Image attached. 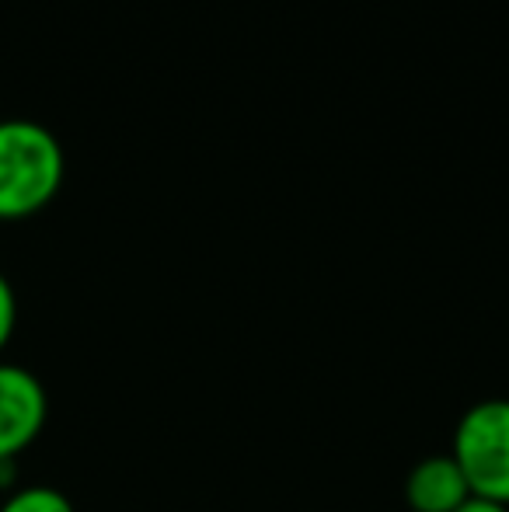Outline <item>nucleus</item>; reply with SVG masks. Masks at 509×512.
<instances>
[{
    "label": "nucleus",
    "mask_w": 509,
    "mask_h": 512,
    "mask_svg": "<svg viewBox=\"0 0 509 512\" xmlns=\"http://www.w3.org/2000/svg\"><path fill=\"white\" fill-rule=\"evenodd\" d=\"M67 157L53 129L32 119L0 122V223L28 220L60 196Z\"/></svg>",
    "instance_id": "nucleus-1"
},
{
    "label": "nucleus",
    "mask_w": 509,
    "mask_h": 512,
    "mask_svg": "<svg viewBox=\"0 0 509 512\" xmlns=\"http://www.w3.org/2000/svg\"><path fill=\"white\" fill-rule=\"evenodd\" d=\"M450 457L457 460L475 499L509 509V398H485L464 411Z\"/></svg>",
    "instance_id": "nucleus-2"
},
{
    "label": "nucleus",
    "mask_w": 509,
    "mask_h": 512,
    "mask_svg": "<svg viewBox=\"0 0 509 512\" xmlns=\"http://www.w3.org/2000/svg\"><path fill=\"white\" fill-rule=\"evenodd\" d=\"M49 418L46 384L28 366L0 359V464H14Z\"/></svg>",
    "instance_id": "nucleus-3"
},
{
    "label": "nucleus",
    "mask_w": 509,
    "mask_h": 512,
    "mask_svg": "<svg viewBox=\"0 0 509 512\" xmlns=\"http://www.w3.org/2000/svg\"><path fill=\"white\" fill-rule=\"evenodd\" d=\"M468 499L471 488L450 453L422 457L405 478V502L412 512H457Z\"/></svg>",
    "instance_id": "nucleus-4"
},
{
    "label": "nucleus",
    "mask_w": 509,
    "mask_h": 512,
    "mask_svg": "<svg viewBox=\"0 0 509 512\" xmlns=\"http://www.w3.org/2000/svg\"><path fill=\"white\" fill-rule=\"evenodd\" d=\"M0 512H77V509L60 488L25 485V488H14V492L0 502Z\"/></svg>",
    "instance_id": "nucleus-5"
},
{
    "label": "nucleus",
    "mask_w": 509,
    "mask_h": 512,
    "mask_svg": "<svg viewBox=\"0 0 509 512\" xmlns=\"http://www.w3.org/2000/svg\"><path fill=\"white\" fill-rule=\"evenodd\" d=\"M14 328H18V297H14L11 279L0 272V352L14 338Z\"/></svg>",
    "instance_id": "nucleus-6"
},
{
    "label": "nucleus",
    "mask_w": 509,
    "mask_h": 512,
    "mask_svg": "<svg viewBox=\"0 0 509 512\" xmlns=\"http://www.w3.org/2000/svg\"><path fill=\"white\" fill-rule=\"evenodd\" d=\"M457 512H509L506 506H499V502H489V499H475V495H471L468 502H464L461 509Z\"/></svg>",
    "instance_id": "nucleus-7"
}]
</instances>
